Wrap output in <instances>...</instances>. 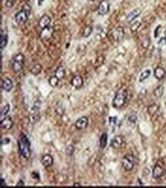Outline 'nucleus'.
I'll return each mask as SVG.
<instances>
[{"label": "nucleus", "mask_w": 166, "mask_h": 188, "mask_svg": "<svg viewBox=\"0 0 166 188\" xmlns=\"http://www.w3.org/2000/svg\"><path fill=\"white\" fill-rule=\"evenodd\" d=\"M18 147H19V154L24 158L28 159L31 157V143L27 136L25 134H21L18 140Z\"/></svg>", "instance_id": "obj_1"}, {"label": "nucleus", "mask_w": 166, "mask_h": 188, "mask_svg": "<svg viewBox=\"0 0 166 188\" xmlns=\"http://www.w3.org/2000/svg\"><path fill=\"white\" fill-rule=\"evenodd\" d=\"M31 9V6L29 5H28V4H25L23 6V9L16 15L15 19H16V22L18 25H24L27 22V20H28V17L30 16Z\"/></svg>", "instance_id": "obj_2"}, {"label": "nucleus", "mask_w": 166, "mask_h": 188, "mask_svg": "<svg viewBox=\"0 0 166 188\" xmlns=\"http://www.w3.org/2000/svg\"><path fill=\"white\" fill-rule=\"evenodd\" d=\"M127 98V92L125 89H119L116 92L112 101V105L116 108H120L125 105Z\"/></svg>", "instance_id": "obj_3"}, {"label": "nucleus", "mask_w": 166, "mask_h": 188, "mask_svg": "<svg viewBox=\"0 0 166 188\" xmlns=\"http://www.w3.org/2000/svg\"><path fill=\"white\" fill-rule=\"evenodd\" d=\"M137 160L134 156L131 154H127L124 156L122 160V165L125 169V171H130L133 169L135 165L136 164Z\"/></svg>", "instance_id": "obj_4"}, {"label": "nucleus", "mask_w": 166, "mask_h": 188, "mask_svg": "<svg viewBox=\"0 0 166 188\" xmlns=\"http://www.w3.org/2000/svg\"><path fill=\"white\" fill-rule=\"evenodd\" d=\"M24 55L22 53L16 55L12 59V69L15 72H19L22 69L24 64Z\"/></svg>", "instance_id": "obj_5"}, {"label": "nucleus", "mask_w": 166, "mask_h": 188, "mask_svg": "<svg viewBox=\"0 0 166 188\" xmlns=\"http://www.w3.org/2000/svg\"><path fill=\"white\" fill-rule=\"evenodd\" d=\"M54 34V28L51 26H48L45 28H42L41 32H40V38L42 40H49Z\"/></svg>", "instance_id": "obj_6"}, {"label": "nucleus", "mask_w": 166, "mask_h": 188, "mask_svg": "<svg viewBox=\"0 0 166 188\" xmlns=\"http://www.w3.org/2000/svg\"><path fill=\"white\" fill-rule=\"evenodd\" d=\"M124 29L123 27H116L112 31V37L113 38V40L116 42H119L120 40L123 39L124 37Z\"/></svg>", "instance_id": "obj_7"}, {"label": "nucleus", "mask_w": 166, "mask_h": 188, "mask_svg": "<svg viewBox=\"0 0 166 188\" xmlns=\"http://www.w3.org/2000/svg\"><path fill=\"white\" fill-rule=\"evenodd\" d=\"M109 3L108 2V1L106 0H103L100 2L98 5V9H97V11H98L99 15L100 16H104L109 12Z\"/></svg>", "instance_id": "obj_8"}, {"label": "nucleus", "mask_w": 166, "mask_h": 188, "mask_svg": "<svg viewBox=\"0 0 166 188\" xmlns=\"http://www.w3.org/2000/svg\"><path fill=\"white\" fill-rule=\"evenodd\" d=\"M88 122V118L87 117H81L75 122V127L78 130H83L87 127Z\"/></svg>", "instance_id": "obj_9"}, {"label": "nucleus", "mask_w": 166, "mask_h": 188, "mask_svg": "<svg viewBox=\"0 0 166 188\" xmlns=\"http://www.w3.org/2000/svg\"><path fill=\"white\" fill-rule=\"evenodd\" d=\"M0 126L1 127L5 130H10L13 126V121H12V118L9 116H6L3 119L1 120V123H0Z\"/></svg>", "instance_id": "obj_10"}, {"label": "nucleus", "mask_w": 166, "mask_h": 188, "mask_svg": "<svg viewBox=\"0 0 166 188\" xmlns=\"http://www.w3.org/2000/svg\"><path fill=\"white\" fill-rule=\"evenodd\" d=\"M51 21V18L49 17L47 15H44L39 20V22H38V25L41 28H45L46 27L49 26L50 25V23Z\"/></svg>", "instance_id": "obj_11"}, {"label": "nucleus", "mask_w": 166, "mask_h": 188, "mask_svg": "<svg viewBox=\"0 0 166 188\" xmlns=\"http://www.w3.org/2000/svg\"><path fill=\"white\" fill-rule=\"evenodd\" d=\"M123 143V139L121 136H115L114 138L111 140L110 146L113 148H119L122 146Z\"/></svg>", "instance_id": "obj_12"}, {"label": "nucleus", "mask_w": 166, "mask_h": 188, "mask_svg": "<svg viewBox=\"0 0 166 188\" xmlns=\"http://www.w3.org/2000/svg\"><path fill=\"white\" fill-rule=\"evenodd\" d=\"M141 14V10L138 9H135L134 10H133L132 12H130L128 14V16H127V22L130 23L133 21H134L137 17L140 16Z\"/></svg>", "instance_id": "obj_13"}, {"label": "nucleus", "mask_w": 166, "mask_h": 188, "mask_svg": "<svg viewBox=\"0 0 166 188\" xmlns=\"http://www.w3.org/2000/svg\"><path fill=\"white\" fill-rule=\"evenodd\" d=\"M42 165L45 167H48L53 164L54 163V159L53 157L51 156L50 154H45L44 155L43 157H42V160H41Z\"/></svg>", "instance_id": "obj_14"}, {"label": "nucleus", "mask_w": 166, "mask_h": 188, "mask_svg": "<svg viewBox=\"0 0 166 188\" xmlns=\"http://www.w3.org/2000/svg\"><path fill=\"white\" fill-rule=\"evenodd\" d=\"M165 174V170L163 169V167H162L161 166L156 165L155 166V167L153 168V171H152V177L153 178H161L162 176H163V174Z\"/></svg>", "instance_id": "obj_15"}, {"label": "nucleus", "mask_w": 166, "mask_h": 188, "mask_svg": "<svg viewBox=\"0 0 166 188\" xmlns=\"http://www.w3.org/2000/svg\"><path fill=\"white\" fill-rule=\"evenodd\" d=\"M8 43V35L6 31H4L3 30L1 31V35H0V49L1 50H3L7 45Z\"/></svg>", "instance_id": "obj_16"}, {"label": "nucleus", "mask_w": 166, "mask_h": 188, "mask_svg": "<svg viewBox=\"0 0 166 188\" xmlns=\"http://www.w3.org/2000/svg\"><path fill=\"white\" fill-rule=\"evenodd\" d=\"M71 83L74 88H81V86L83 85V79H82V77L80 76V75H76V76H74L73 78Z\"/></svg>", "instance_id": "obj_17"}, {"label": "nucleus", "mask_w": 166, "mask_h": 188, "mask_svg": "<svg viewBox=\"0 0 166 188\" xmlns=\"http://www.w3.org/2000/svg\"><path fill=\"white\" fill-rule=\"evenodd\" d=\"M2 87L3 90L5 91H10L12 89V88H13V82L9 78H5L2 81Z\"/></svg>", "instance_id": "obj_18"}, {"label": "nucleus", "mask_w": 166, "mask_h": 188, "mask_svg": "<svg viewBox=\"0 0 166 188\" xmlns=\"http://www.w3.org/2000/svg\"><path fill=\"white\" fill-rule=\"evenodd\" d=\"M154 75L158 80H162L165 75V71L162 67H157L154 71Z\"/></svg>", "instance_id": "obj_19"}, {"label": "nucleus", "mask_w": 166, "mask_h": 188, "mask_svg": "<svg viewBox=\"0 0 166 188\" xmlns=\"http://www.w3.org/2000/svg\"><path fill=\"white\" fill-rule=\"evenodd\" d=\"M107 141H108V135L106 133H103L101 135L100 139V146L102 149H104L106 146L107 145Z\"/></svg>", "instance_id": "obj_20"}, {"label": "nucleus", "mask_w": 166, "mask_h": 188, "mask_svg": "<svg viewBox=\"0 0 166 188\" xmlns=\"http://www.w3.org/2000/svg\"><path fill=\"white\" fill-rule=\"evenodd\" d=\"M64 75H65V69H64V68H63L62 66L58 67L55 72V76L57 77L59 80H61L64 77Z\"/></svg>", "instance_id": "obj_21"}, {"label": "nucleus", "mask_w": 166, "mask_h": 188, "mask_svg": "<svg viewBox=\"0 0 166 188\" xmlns=\"http://www.w3.org/2000/svg\"><path fill=\"white\" fill-rule=\"evenodd\" d=\"M9 111H10V105H9V104H6V105H5V106L1 109V112H0L1 120L6 117V115H7V114L9 113Z\"/></svg>", "instance_id": "obj_22"}, {"label": "nucleus", "mask_w": 166, "mask_h": 188, "mask_svg": "<svg viewBox=\"0 0 166 188\" xmlns=\"http://www.w3.org/2000/svg\"><path fill=\"white\" fill-rule=\"evenodd\" d=\"M42 65L40 64H36L31 68V73L34 75H38V74H40V72H42Z\"/></svg>", "instance_id": "obj_23"}, {"label": "nucleus", "mask_w": 166, "mask_h": 188, "mask_svg": "<svg viewBox=\"0 0 166 188\" xmlns=\"http://www.w3.org/2000/svg\"><path fill=\"white\" fill-rule=\"evenodd\" d=\"M151 75V71L149 69H146L145 71L142 72L140 74V76H139V82H142L145 80V79H147Z\"/></svg>", "instance_id": "obj_24"}, {"label": "nucleus", "mask_w": 166, "mask_h": 188, "mask_svg": "<svg viewBox=\"0 0 166 188\" xmlns=\"http://www.w3.org/2000/svg\"><path fill=\"white\" fill-rule=\"evenodd\" d=\"M163 93H164V88H163V86L159 85V87H157L155 89L153 94H154V95L156 96V98H159L162 96Z\"/></svg>", "instance_id": "obj_25"}, {"label": "nucleus", "mask_w": 166, "mask_h": 188, "mask_svg": "<svg viewBox=\"0 0 166 188\" xmlns=\"http://www.w3.org/2000/svg\"><path fill=\"white\" fill-rule=\"evenodd\" d=\"M92 31H93V28L91 26H90V25H87L83 29V36L85 37V38H87V37H89L91 35Z\"/></svg>", "instance_id": "obj_26"}, {"label": "nucleus", "mask_w": 166, "mask_h": 188, "mask_svg": "<svg viewBox=\"0 0 166 188\" xmlns=\"http://www.w3.org/2000/svg\"><path fill=\"white\" fill-rule=\"evenodd\" d=\"M59 79L56 76L51 77L50 79H49V84H50V85L52 86V87H56L57 85Z\"/></svg>", "instance_id": "obj_27"}, {"label": "nucleus", "mask_w": 166, "mask_h": 188, "mask_svg": "<svg viewBox=\"0 0 166 188\" xmlns=\"http://www.w3.org/2000/svg\"><path fill=\"white\" fill-rule=\"evenodd\" d=\"M158 109H159V107H158L157 105H156V104H154V105H151V106L149 107V108H148V111H149V113L151 115H153L154 114L156 113V112L158 111Z\"/></svg>", "instance_id": "obj_28"}, {"label": "nucleus", "mask_w": 166, "mask_h": 188, "mask_svg": "<svg viewBox=\"0 0 166 188\" xmlns=\"http://www.w3.org/2000/svg\"><path fill=\"white\" fill-rule=\"evenodd\" d=\"M140 22H135L134 23L131 25V26H130V30L132 31H135L138 30V28L140 27Z\"/></svg>", "instance_id": "obj_29"}, {"label": "nucleus", "mask_w": 166, "mask_h": 188, "mask_svg": "<svg viewBox=\"0 0 166 188\" xmlns=\"http://www.w3.org/2000/svg\"><path fill=\"white\" fill-rule=\"evenodd\" d=\"M74 150L75 149L73 145H69L68 148H66V154L69 155V156H71V155H73L74 152Z\"/></svg>", "instance_id": "obj_30"}, {"label": "nucleus", "mask_w": 166, "mask_h": 188, "mask_svg": "<svg viewBox=\"0 0 166 188\" xmlns=\"http://www.w3.org/2000/svg\"><path fill=\"white\" fill-rule=\"evenodd\" d=\"M15 3V0H6V2H5V5L7 6V7H12V5H14Z\"/></svg>", "instance_id": "obj_31"}, {"label": "nucleus", "mask_w": 166, "mask_h": 188, "mask_svg": "<svg viewBox=\"0 0 166 188\" xmlns=\"http://www.w3.org/2000/svg\"><path fill=\"white\" fill-rule=\"evenodd\" d=\"M158 45H166V38L165 37H163L159 39V41L158 42Z\"/></svg>", "instance_id": "obj_32"}, {"label": "nucleus", "mask_w": 166, "mask_h": 188, "mask_svg": "<svg viewBox=\"0 0 166 188\" xmlns=\"http://www.w3.org/2000/svg\"><path fill=\"white\" fill-rule=\"evenodd\" d=\"M9 143H10V139H9V138H4V139L1 140V144H2V145H8V144Z\"/></svg>", "instance_id": "obj_33"}, {"label": "nucleus", "mask_w": 166, "mask_h": 188, "mask_svg": "<svg viewBox=\"0 0 166 188\" xmlns=\"http://www.w3.org/2000/svg\"><path fill=\"white\" fill-rule=\"evenodd\" d=\"M25 185V182L22 181V180H20V181H19V182L17 183V184H16V187H23Z\"/></svg>", "instance_id": "obj_34"}, {"label": "nucleus", "mask_w": 166, "mask_h": 188, "mask_svg": "<svg viewBox=\"0 0 166 188\" xmlns=\"http://www.w3.org/2000/svg\"><path fill=\"white\" fill-rule=\"evenodd\" d=\"M0 181H1V187H5L6 186V183H5V180L3 179V178H1V179H0Z\"/></svg>", "instance_id": "obj_35"}, {"label": "nucleus", "mask_w": 166, "mask_h": 188, "mask_svg": "<svg viewBox=\"0 0 166 188\" xmlns=\"http://www.w3.org/2000/svg\"><path fill=\"white\" fill-rule=\"evenodd\" d=\"M73 187H81L80 183H74V184L73 185Z\"/></svg>", "instance_id": "obj_36"}, {"label": "nucleus", "mask_w": 166, "mask_h": 188, "mask_svg": "<svg viewBox=\"0 0 166 188\" xmlns=\"http://www.w3.org/2000/svg\"><path fill=\"white\" fill-rule=\"evenodd\" d=\"M45 1V0H38V5H41L42 3H43V2Z\"/></svg>", "instance_id": "obj_37"}, {"label": "nucleus", "mask_w": 166, "mask_h": 188, "mask_svg": "<svg viewBox=\"0 0 166 188\" xmlns=\"http://www.w3.org/2000/svg\"><path fill=\"white\" fill-rule=\"evenodd\" d=\"M165 38H166V30L165 31Z\"/></svg>", "instance_id": "obj_38"}, {"label": "nucleus", "mask_w": 166, "mask_h": 188, "mask_svg": "<svg viewBox=\"0 0 166 188\" xmlns=\"http://www.w3.org/2000/svg\"><path fill=\"white\" fill-rule=\"evenodd\" d=\"M91 1H95V0H91Z\"/></svg>", "instance_id": "obj_39"}]
</instances>
